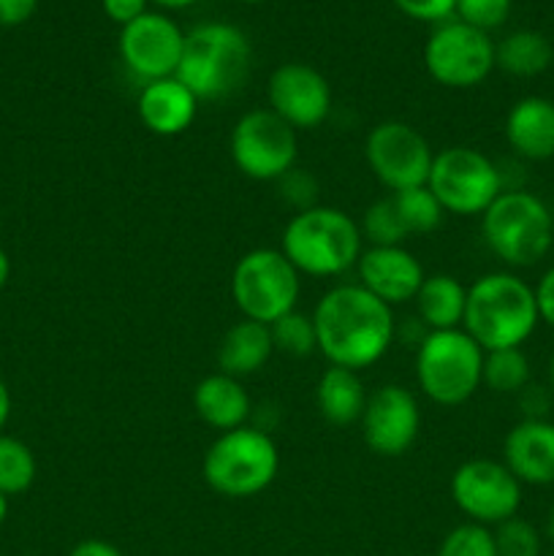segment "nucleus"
<instances>
[{
    "label": "nucleus",
    "instance_id": "1",
    "mask_svg": "<svg viewBox=\"0 0 554 556\" xmlns=\"http://www.w3.org/2000/svg\"><path fill=\"white\" fill-rule=\"evenodd\" d=\"M318 351L329 367L353 372L373 367L396 340L394 313L389 304L364 291L358 282H342L326 291L313 309Z\"/></svg>",
    "mask_w": 554,
    "mask_h": 556
},
{
    "label": "nucleus",
    "instance_id": "2",
    "mask_svg": "<svg viewBox=\"0 0 554 556\" xmlns=\"http://www.w3.org/2000/svg\"><path fill=\"white\" fill-rule=\"evenodd\" d=\"M541 324L536 288L514 271H489L467 288L462 329L483 348H521Z\"/></svg>",
    "mask_w": 554,
    "mask_h": 556
},
{
    "label": "nucleus",
    "instance_id": "3",
    "mask_svg": "<svg viewBox=\"0 0 554 556\" xmlns=\"http://www.w3.org/2000/svg\"><path fill=\"white\" fill-rule=\"evenodd\" d=\"M253 49L248 36L228 22H204L185 33L177 79L199 101H223L248 81Z\"/></svg>",
    "mask_w": 554,
    "mask_h": 556
},
{
    "label": "nucleus",
    "instance_id": "4",
    "mask_svg": "<svg viewBox=\"0 0 554 556\" xmlns=\"http://www.w3.org/2000/svg\"><path fill=\"white\" fill-rule=\"evenodd\" d=\"M280 250L299 275L340 277L362 258L364 237L348 212L318 204L288 220Z\"/></svg>",
    "mask_w": 554,
    "mask_h": 556
},
{
    "label": "nucleus",
    "instance_id": "5",
    "mask_svg": "<svg viewBox=\"0 0 554 556\" xmlns=\"http://www.w3.org/2000/svg\"><path fill=\"white\" fill-rule=\"evenodd\" d=\"M481 237L505 266L527 269L552 250L554 217L536 193L503 190L481 215Z\"/></svg>",
    "mask_w": 554,
    "mask_h": 556
},
{
    "label": "nucleus",
    "instance_id": "6",
    "mask_svg": "<svg viewBox=\"0 0 554 556\" xmlns=\"http://www.w3.org/2000/svg\"><path fill=\"white\" fill-rule=\"evenodd\" d=\"M280 470V451L269 432L259 427H239L223 432L206 448L201 476L212 492L231 500L255 497L275 483Z\"/></svg>",
    "mask_w": 554,
    "mask_h": 556
},
{
    "label": "nucleus",
    "instance_id": "7",
    "mask_svg": "<svg viewBox=\"0 0 554 556\" xmlns=\"http://www.w3.org/2000/svg\"><path fill=\"white\" fill-rule=\"evenodd\" d=\"M483 348L465 329L427 331L416 348V383L429 402L459 407L481 389Z\"/></svg>",
    "mask_w": 554,
    "mask_h": 556
},
{
    "label": "nucleus",
    "instance_id": "8",
    "mask_svg": "<svg viewBox=\"0 0 554 556\" xmlns=\"http://www.w3.org/2000/svg\"><path fill=\"white\" fill-rule=\"evenodd\" d=\"M302 293V275L282 250L255 248L237 261L231 275V296L239 313L255 324L272 326L293 313Z\"/></svg>",
    "mask_w": 554,
    "mask_h": 556
},
{
    "label": "nucleus",
    "instance_id": "9",
    "mask_svg": "<svg viewBox=\"0 0 554 556\" xmlns=\"http://www.w3.org/2000/svg\"><path fill=\"white\" fill-rule=\"evenodd\" d=\"M427 188L443 212L459 217L483 215L503 193V174L489 155L473 147H449L435 152Z\"/></svg>",
    "mask_w": 554,
    "mask_h": 556
},
{
    "label": "nucleus",
    "instance_id": "10",
    "mask_svg": "<svg viewBox=\"0 0 554 556\" xmlns=\"http://www.w3.org/2000/svg\"><path fill=\"white\" fill-rule=\"evenodd\" d=\"M299 136L272 109L242 114L231 130V161L255 182H277L297 166Z\"/></svg>",
    "mask_w": 554,
    "mask_h": 556
},
{
    "label": "nucleus",
    "instance_id": "11",
    "mask_svg": "<svg viewBox=\"0 0 554 556\" xmlns=\"http://www.w3.org/2000/svg\"><path fill=\"white\" fill-rule=\"evenodd\" d=\"M424 65L438 85L451 90L478 87L494 71V41L459 20H449L429 33Z\"/></svg>",
    "mask_w": 554,
    "mask_h": 556
},
{
    "label": "nucleus",
    "instance_id": "12",
    "mask_svg": "<svg viewBox=\"0 0 554 556\" xmlns=\"http://www.w3.org/2000/svg\"><path fill=\"white\" fill-rule=\"evenodd\" d=\"M364 155L375 179L391 193L427 185L435 161V152L424 134L402 119H386L375 125L364 144Z\"/></svg>",
    "mask_w": 554,
    "mask_h": 556
},
{
    "label": "nucleus",
    "instance_id": "13",
    "mask_svg": "<svg viewBox=\"0 0 554 556\" xmlns=\"http://www.w3.org/2000/svg\"><path fill=\"white\" fill-rule=\"evenodd\" d=\"M451 500L456 508L481 527H498L521 508V483L494 459H470L451 476Z\"/></svg>",
    "mask_w": 554,
    "mask_h": 556
},
{
    "label": "nucleus",
    "instance_id": "14",
    "mask_svg": "<svg viewBox=\"0 0 554 556\" xmlns=\"http://www.w3.org/2000/svg\"><path fill=\"white\" fill-rule=\"evenodd\" d=\"M119 58L125 68L139 79L155 81L174 76L182 58L185 33L172 16L161 11H147L119 30Z\"/></svg>",
    "mask_w": 554,
    "mask_h": 556
},
{
    "label": "nucleus",
    "instance_id": "15",
    "mask_svg": "<svg viewBox=\"0 0 554 556\" xmlns=\"http://www.w3.org/2000/svg\"><path fill=\"white\" fill-rule=\"evenodd\" d=\"M364 443L373 454L396 459L405 456L421 432V410L405 386H380L367 396L362 413Z\"/></svg>",
    "mask_w": 554,
    "mask_h": 556
},
{
    "label": "nucleus",
    "instance_id": "16",
    "mask_svg": "<svg viewBox=\"0 0 554 556\" xmlns=\"http://www.w3.org/2000/svg\"><path fill=\"white\" fill-rule=\"evenodd\" d=\"M266 101L293 130L326 123L331 112V87L318 68L307 63H282L266 81Z\"/></svg>",
    "mask_w": 554,
    "mask_h": 556
},
{
    "label": "nucleus",
    "instance_id": "17",
    "mask_svg": "<svg viewBox=\"0 0 554 556\" xmlns=\"http://www.w3.org/2000/svg\"><path fill=\"white\" fill-rule=\"evenodd\" d=\"M358 286L373 293L389 307L413 302L424 282V266L411 250L396 248H367L356 264Z\"/></svg>",
    "mask_w": 554,
    "mask_h": 556
},
{
    "label": "nucleus",
    "instance_id": "18",
    "mask_svg": "<svg viewBox=\"0 0 554 556\" xmlns=\"http://www.w3.org/2000/svg\"><path fill=\"white\" fill-rule=\"evenodd\" d=\"M503 465L521 486H554V424L525 418L503 440Z\"/></svg>",
    "mask_w": 554,
    "mask_h": 556
},
{
    "label": "nucleus",
    "instance_id": "19",
    "mask_svg": "<svg viewBox=\"0 0 554 556\" xmlns=\"http://www.w3.org/2000/svg\"><path fill=\"white\" fill-rule=\"evenodd\" d=\"M141 125L155 136H179L193 125L196 112H199V98L177 79L147 81L136 101Z\"/></svg>",
    "mask_w": 554,
    "mask_h": 556
},
{
    "label": "nucleus",
    "instance_id": "20",
    "mask_svg": "<svg viewBox=\"0 0 554 556\" xmlns=\"http://www.w3.org/2000/svg\"><path fill=\"white\" fill-rule=\"evenodd\" d=\"M505 141L525 161L554 157V101L527 96L505 114Z\"/></svg>",
    "mask_w": 554,
    "mask_h": 556
},
{
    "label": "nucleus",
    "instance_id": "21",
    "mask_svg": "<svg viewBox=\"0 0 554 556\" xmlns=\"http://www.w3.org/2000/svg\"><path fill=\"white\" fill-rule=\"evenodd\" d=\"M193 407L196 416L217 432H231L248 424L250 410H253V400H250L248 389L242 380L231 378L226 372H212L199 380L193 391Z\"/></svg>",
    "mask_w": 554,
    "mask_h": 556
},
{
    "label": "nucleus",
    "instance_id": "22",
    "mask_svg": "<svg viewBox=\"0 0 554 556\" xmlns=\"http://www.w3.org/2000/svg\"><path fill=\"white\" fill-rule=\"evenodd\" d=\"M275 353L272 342V329L266 324L242 318L223 334L217 345V372H226L231 378H248V375L261 372L266 362Z\"/></svg>",
    "mask_w": 554,
    "mask_h": 556
},
{
    "label": "nucleus",
    "instance_id": "23",
    "mask_svg": "<svg viewBox=\"0 0 554 556\" xmlns=\"http://www.w3.org/2000/svg\"><path fill=\"white\" fill-rule=\"evenodd\" d=\"M413 304H416V318L427 331L462 329L467 288L451 275H427Z\"/></svg>",
    "mask_w": 554,
    "mask_h": 556
},
{
    "label": "nucleus",
    "instance_id": "24",
    "mask_svg": "<svg viewBox=\"0 0 554 556\" xmlns=\"http://www.w3.org/2000/svg\"><path fill=\"white\" fill-rule=\"evenodd\" d=\"M367 396L358 372L345 367H326L315 386L318 413L335 427H351V424L362 421Z\"/></svg>",
    "mask_w": 554,
    "mask_h": 556
},
{
    "label": "nucleus",
    "instance_id": "25",
    "mask_svg": "<svg viewBox=\"0 0 554 556\" xmlns=\"http://www.w3.org/2000/svg\"><path fill=\"white\" fill-rule=\"evenodd\" d=\"M554 65V47L538 30H514L494 43V68L508 76L532 79Z\"/></svg>",
    "mask_w": 554,
    "mask_h": 556
},
{
    "label": "nucleus",
    "instance_id": "26",
    "mask_svg": "<svg viewBox=\"0 0 554 556\" xmlns=\"http://www.w3.org/2000/svg\"><path fill=\"white\" fill-rule=\"evenodd\" d=\"M530 358L521 348H503V351L483 353L481 386L492 389L494 394H519L530 386Z\"/></svg>",
    "mask_w": 554,
    "mask_h": 556
},
{
    "label": "nucleus",
    "instance_id": "27",
    "mask_svg": "<svg viewBox=\"0 0 554 556\" xmlns=\"http://www.w3.org/2000/svg\"><path fill=\"white\" fill-rule=\"evenodd\" d=\"M38 462L30 445L11 434H0V494L16 497L36 483Z\"/></svg>",
    "mask_w": 554,
    "mask_h": 556
},
{
    "label": "nucleus",
    "instance_id": "28",
    "mask_svg": "<svg viewBox=\"0 0 554 556\" xmlns=\"http://www.w3.org/2000/svg\"><path fill=\"white\" fill-rule=\"evenodd\" d=\"M391 199H394L396 215H400L407 237H413V233H432L443 223V206H440V201L435 199L427 185L391 193Z\"/></svg>",
    "mask_w": 554,
    "mask_h": 556
},
{
    "label": "nucleus",
    "instance_id": "29",
    "mask_svg": "<svg viewBox=\"0 0 554 556\" xmlns=\"http://www.w3.org/2000/svg\"><path fill=\"white\" fill-rule=\"evenodd\" d=\"M272 329V342H275V351L288 353L293 358H304L310 353L318 351V337H315V324L313 315L304 313H288L280 320L269 326Z\"/></svg>",
    "mask_w": 554,
    "mask_h": 556
},
{
    "label": "nucleus",
    "instance_id": "30",
    "mask_svg": "<svg viewBox=\"0 0 554 556\" xmlns=\"http://www.w3.org/2000/svg\"><path fill=\"white\" fill-rule=\"evenodd\" d=\"M358 228H362V237L367 239L369 248H396V244H402L407 239V231L402 226L400 215H396V206L391 195L369 204Z\"/></svg>",
    "mask_w": 554,
    "mask_h": 556
},
{
    "label": "nucleus",
    "instance_id": "31",
    "mask_svg": "<svg viewBox=\"0 0 554 556\" xmlns=\"http://www.w3.org/2000/svg\"><path fill=\"white\" fill-rule=\"evenodd\" d=\"M498 556H541L543 538L532 521L521 519L519 514L500 521L492 530Z\"/></svg>",
    "mask_w": 554,
    "mask_h": 556
},
{
    "label": "nucleus",
    "instance_id": "32",
    "mask_svg": "<svg viewBox=\"0 0 554 556\" xmlns=\"http://www.w3.org/2000/svg\"><path fill=\"white\" fill-rule=\"evenodd\" d=\"M438 556H498L492 530L465 521L443 538Z\"/></svg>",
    "mask_w": 554,
    "mask_h": 556
},
{
    "label": "nucleus",
    "instance_id": "33",
    "mask_svg": "<svg viewBox=\"0 0 554 556\" xmlns=\"http://www.w3.org/2000/svg\"><path fill=\"white\" fill-rule=\"evenodd\" d=\"M456 16L476 30H494L511 16V0H456Z\"/></svg>",
    "mask_w": 554,
    "mask_h": 556
},
{
    "label": "nucleus",
    "instance_id": "34",
    "mask_svg": "<svg viewBox=\"0 0 554 556\" xmlns=\"http://www.w3.org/2000/svg\"><path fill=\"white\" fill-rule=\"evenodd\" d=\"M277 188H280L282 201H286L291 210L304 212L318 206V201H315L318 199V179L310 172H302V168L293 166L291 172L282 174V177L277 179Z\"/></svg>",
    "mask_w": 554,
    "mask_h": 556
},
{
    "label": "nucleus",
    "instance_id": "35",
    "mask_svg": "<svg viewBox=\"0 0 554 556\" xmlns=\"http://www.w3.org/2000/svg\"><path fill=\"white\" fill-rule=\"evenodd\" d=\"M396 9L416 22L443 25L456 14V0H394Z\"/></svg>",
    "mask_w": 554,
    "mask_h": 556
},
{
    "label": "nucleus",
    "instance_id": "36",
    "mask_svg": "<svg viewBox=\"0 0 554 556\" xmlns=\"http://www.w3.org/2000/svg\"><path fill=\"white\" fill-rule=\"evenodd\" d=\"M103 11H106V16L112 22H117L119 27L130 25L134 20H139V16H144L147 5H150V0H101Z\"/></svg>",
    "mask_w": 554,
    "mask_h": 556
},
{
    "label": "nucleus",
    "instance_id": "37",
    "mask_svg": "<svg viewBox=\"0 0 554 556\" xmlns=\"http://www.w3.org/2000/svg\"><path fill=\"white\" fill-rule=\"evenodd\" d=\"M519 405L521 410H525V418H546L549 407H552V396H549L546 386H525V389L519 391Z\"/></svg>",
    "mask_w": 554,
    "mask_h": 556
},
{
    "label": "nucleus",
    "instance_id": "38",
    "mask_svg": "<svg viewBox=\"0 0 554 556\" xmlns=\"http://www.w3.org/2000/svg\"><path fill=\"white\" fill-rule=\"evenodd\" d=\"M38 9V0H0V27L25 25Z\"/></svg>",
    "mask_w": 554,
    "mask_h": 556
},
{
    "label": "nucleus",
    "instance_id": "39",
    "mask_svg": "<svg viewBox=\"0 0 554 556\" xmlns=\"http://www.w3.org/2000/svg\"><path fill=\"white\" fill-rule=\"evenodd\" d=\"M536 299H538V313H541V320L554 329V266L541 277V282H538Z\"/></svg>",
    "mask_w": 554,
    "mask_h": 556
},
{
    "label": "nucleus",
    "instance_id": "40",
    "mask_svg": "<svg viewBox=\"0 0 554 556\" xmlns=\"http://www.w3.org/2000/svg\"><path fill=\"white\" fill-rule=\"evenodd\" d=\"M68 556H123L117 546L106 541H98V538H90V541H81L71 548Z\"/></svg>",
    "mask_w": 554,
    "mask_h": 556
},
{
    "label": "nucleus",
    "instance_id": "41",
    "mask_svg": "<svg viewBox=\"0 0 554 556\" xmlns=\"http://www.w3.org/2000/svg\"><path fill=\"white\" fill-rule=\"evenodd\" d=\"M9 418H11V391L9 386H5V380L0 378V434H3Z\"/></svg>",
    "mask_w": 554,
    "mask_h": 556
},
{
    "label": "nucleus",
    "instance_id": "42",
    "mask_svg": "<svg viewBox=\"0 0 554 556\" xmlns=\"http://www.w3.org/2000/svg\"><path fill=\"white\" fill-rule=\"evenodd\" d=\"M9 277H11V258H9V253H5V250L0 248V291H3V288H5Z\"/></svg>",
    "mask_w": 554,
    "mask_h": 556
},
{
    "label": "nucleus",
    "instance_id": "43",
    "mask_svg": "<svg viewBox=\"0 0 554 556\" xmlns=\"http://www.w3.org/2000/svg\"><path fill=\"white\" fill-rule=\"evenodd\" d=\"M150 3L161 5V9H168V11H179V9H188V5H193L196 0H150Z\"/></svg>",
    "mask_w": 554,
    "mask_h": 556
},
{
    "label": "nucleus",
    "instance_id": "44",
    "mask_svg": "<svg viewBox=\"0 0 554 556\" xmlns=\"http://www.w3.org/2000/svg\"><path fill=\"white\" fill-rule=\"evenodd\" d=\"M5 519H9V497L0 494V527L5 525Z\"/></svg>",
    "mask_w": 554,
    "mask_h": 556
},
{
    "label": "nucleus",
    "instance_id": "45",
    "mask_svg": "<svg viewBox=\"0 0 554 556\" xmlns=\"http://www.w3.org/2000/svg\"><path fill=\"white\" fill-rule=\"evenodd\" d=\"M546 538L554 543V505L549 508V516H546Z\"/></svg>",
    "mask_w": 554,
    "mask_h": 556
},
{
    "label": "nucleus",
    "instance_id": "46",
    "mask_svg": "<svg viewBox=\"0 0 554 556\" xmlns=\"http://www.w3.org/2000/svg\"><path fill=\"white\" fill-rule=\"evenodd\" d=\"M546 375H549V389L554 391V353L549 356V364H546Z\"/></svg>",
    "mask_w": 554,
    "mask_h": 556
},
{
    "label": "nucleus",
    "instance_id": "47",
    "mask_svg": "<svg viewBox=\"0 0 554 556\" xmlns=\"http://www.w3.org/2000/svg\"><path fill=\"white\" fill-rule=\"evenodd\" d=\"M242 3H264V0H242Z\"/></svg>",
    "mask_w": 554,
    "mask_h": 556
},
{
    "label": "nucleus",
    "instance_id": "48",
    "mask_svg": "<svg viewBox=\"0 0 554 556\" xmlns=\"http://www.w3.org/2000/svg\"><path fill=\"white\" fill-rule=\"evenodd\" d=\"M552 556H554V554H552Z\"/></svg>",
    "mask_w": 554,
    "mask_h": 556
}]
</instances>
